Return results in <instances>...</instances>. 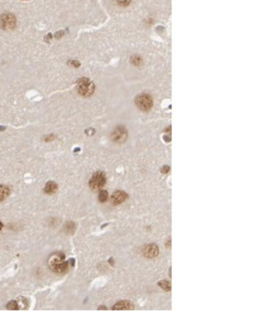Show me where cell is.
<instances>
[{
    "instance_id": "7a4b0ae2",
    "label": "cell",
    "mask_w": 276,
    "mask_h": 311,
    "mask_svg": "<svg viewBox=\"0 0 276 311\" xmlns=\"http://www.w3.org/2000/svg\"><path fill=\"white\" fill-rule=\"evenodd\" d=\"M94 88H95L94 84L89 79L81 78L78 80L77 90L79 94L83 97H90L94 92Z\"/></svg>"
},
{
    "instance_id": "d6986e66",
    "label": "cell",
    "mask_w": 276,
    "mask_h": 311,
    "mask_svg": "<svg viewBox=\"0 0 276 311\" xmlns=\"http://www.w3.org/2000/svg\"><path fill=\"white\" fill-rule=\"evenodd\" d=\"M169 170V167H168V166H165V167H163V168L161 169V171H162L163 173H167Z\"/></svg>"
},
{
    "instance_id": "9c48e42d",
    "label": "cell",
    "mask_w": 276,
    "mask_h": 311,
    "mask_svg": "<svg viewBox=\"0 0 276 311\" xmlns=\"http://www.w3.org/2000/svg\"><path fill=\"white\" fill-rule=\"evenodd\" d=\"M134 309V305L132 303L130 302H126V301H123L117 303L114 307L113 309Z\"/></svg>"
},
{
    "instance_id": "e0dca14e",
    "label": "cell",
    "mask_w": 276,
    "mask_h": 311,
    "mask_svg": "<svg viewBox=\"0 0 276 311\" xmlns=\"http://www.w3.org/2000/svg\"><path fill=\"white\" fill-rule=\"evenodd\" d=\"M63 34H64V32H63V31H59V32H56L54 37H55L57 39H60L61 37L63 36Z\"/></svg>"
},
{
    "instance_id": "3957f363",
    "label": "cell",
    "mask_w": 276,
    "mask_h": 311,
    "mask_svg": "<svg viewBox=\"0 0 276 311\" xmlns=\"http://www.w3.org/2000/svg\"><path fill=\"white\" fill-rule=\"evenodd\" d=\"M106 182V178L103 172L98 171L92 176L89 181V187L93 191H98L103 188Z\"/></svg>"
},
{
    "instance_id": "4fadbf2b",
    "label": "cell",
    "mask_w": 276,
    "mask_h": 311,
    "mask_svg": "<svg viewBox=\"0 0 276 311\" xmlns=\"http://www.w3.org/2000/svg\"><path fill=\"white\" fill-rule=\"evenodd\" d=\"M108 199V192L106 191H100V193H99V200L101 202V203H104L105 201Z\"/></svg>"
},
{
    "instance_id": "5bb4252c",
    "label": "cell",
    "mask_w": 276,
    "mask_h": 311,
    "mask_svg": "<svg viewBox=\"0 0 276 311\" xmlns=\"http://www.w3.org/2000/svg\"><path fill=\"white\" fill-rule=\"evenodd\" d=\"M7 308L8 309H20V307H19V304H18V302H16V301H12V302H10L8 304H7Z\"/></svg>"
},
{
    "instance_id": "ba28073f",
    "label": "cell",
    "mask_w": 276,
    "mask_h": 311,
    "mask_svg": "<svg viewBox=\"0 0 276 311\" xmlns=\"http://www.w3.org/2000/svg\"><path fill=\"white\" fill-rule=\"evenodd\" d=\"M112 137H113V139H114V141H117V142H122V141L125 140V139L126 138V132H125V129H123L122 127H118V128H117V129L114 131Z\"/></svg>"
},
{
    "instance_id": "7c38bea8",
    "label": "cell",
    "mask_w": 276,
    "mask_h": 311,
    "mask_svg": "<svg viewBox=\"0 0 276 311\" xmlns=\"http://www.w3.org/2000/svg\"><path fill=\"white\" fill-rule=\"evenodd\" d=\"M159 286H160L163 289H165L166 291H170L171 290V285H170V283L169 281H166V280H162L158 283Z\"/></svg>"
},
{
    "instance_id": "8fae6325",
    "label": "cell",
    "mask_w": 276,
    "mask_h": 311,
    "mask_svg": "<svg viewBox=\"0 0 276 311\" xmlns=\"http://www.w3.org/2000/svg\"><path fill=\"white\" fill-rule=\"evenodd\" d=\"M10 189L9 187L4 185L0 186V201L5 200L9 196Z\"/></svg>"
},
{
    "instance_id": "ffe728a7",
    "label": "cell",
    "mask_w": 276,
    "mask_h": 311,
    "mask_svg": "<svg viewBox=\"0 0 276 311\" xmlns=\"http://www.w3.org/2000/svg\"><path fill=\"white\" fill-rule=\"evenodd\" d=\"M2 227H3V224H2L1 223V222H0V230H1V229H2Z\"/></svg>"
},
{
    "instance_id": "ac0fdd59",
    "label": "cell",
    "mask_w": 276,
    "mask_h": 311,
    "mask_svg": "<svg viewBox=\"0 0 276 311\" xmlns=\"http://www.w3.org/2000/svg\"><path fill=\"white\" fill-rule=\"evenodd\" d=\"M71 65L73 66V67H79V62H78V61H76V60H73V61H71Z\"/></svg>"
},
{
    "instance_id": "8992f818",
    "label": "cell",
    "mask_w": 276,
    "mask_h": 311,
    "mask_svg": "<svg viewBox=\"0 0 276 311\" xmlns=\"http://www.w3.org/2000/svg\"><path fill=\"white\" fill-rule=\"evenodd\" d=\"M127 198V194L122 191H117L111 196V202L114 205L123 203Z\"/></svg>"
},
{
    "instance_id": "44dd1931",
    "label": "cell",
    "mask_w": 276,
    "mask_h": 311,
    "mask_svg": "<svg viewBox=\"0 0 276 311\" xmlns=\"http://www.w3.org/2000/svg\"><path fill=\"white\" fill-rule=\"evenodd\" d=\"M23 1H26V0H23Z\"/></svg>"
},
{
    "instance_id": "5b68a950",
    "label": "cell",
    "mask_w": 276,
    "mask_h": 311,
    "mask_svg": "<svg viewBox=\"0 0 276 311\" xmlns=\"http://www.w3.org/2000/svg\"><path fill=\"white\" fill-rule=\"evenodd\" d=\"M135 103L140 109L144 111L148 110L152 106L151 98L147 94H141L138 96L135 100Z\"/></svg>"
},
{
    "instance_id": "2e32d148",
    "label": "cell",
    "mask_w": 276,
    "mask_h": 311,
    "mask_svg": "<svg viewBox=\"0 0 276 311\" xmlns=\"http://www.w3.org/2000/svg\"><path fill=\"white\" fill-rule=\"evenodd\" d=\"M117 1H118V2L120 5H122V6H126V5L129 4V2H130V0H117Z\"/></svg>"
},
{
    "instance_id": "6da1fadb",
    "label": "cell",
    "mask_w": 276,
    "mask_h": 311,
    "mask_svg": "<svg viewBox=\"0 0 276 311\" xmlns=\"http://www.w3.org/2000/svg\"><path fill=\"white\" fill-rule=\"evenodd\" d=\"M65 255L61 252L52 254L49 258L48 264L51 271L55 273H64L67 272L69 267V262H66Z\"/></svg>"
},
{
    "instance_id": "277c9868",
    "label": "cell",
    "mask_w": 276,
    "mask_h": 311,
    "mask_svg": "<svg viewBox=\"0 0 276 311\" xmlns=\"http://www.w3.org/2000/svg\"><path fill=\"white\" fill-rule=\"evenodd\" d=\"M0 23L3 29H13L16 24V18L12 13H3L0 17Z\"/></svg>"
},
{
    "instance_id": "9a60e30c",
    "label": "cell",
    "mask_w": 276,
    "mask_h": 311,
    "mask_svg": "<svg viewBox=\"0 0 276 311\" xmlns=\"http://www.w3.org/2000/svg\"><path fill=\"white\" fill-rule=\"evenodd\" d=\"M74 223H72V222H68L67 224H66V230L67 231V232H69V233H73V231H74Z\"/></svg>"
},
{
    "instance_id": "30bf717a",
    "label": "cell",
    "mask_w": 276,
    "mask_h": 311,
    "mask_svg": "<svg viewBox=\"0 0 276 311\" xmlns=\"http://www.w3.org/2000/svg\"><path fill=\"white\" fill-rule=\"evenodd\" d=\"M58 190V185L56 184L54 182H47L46 185L45 186L44 188V191L45 192L48 194H54Z\"/></svg>"
},
{
    "instance_id": "52a82bcc",
    "label": "cell",
    "mask_w": 276,
    "mask_h": 311,
    "mask_svg": "<svg viewBox=\"0 0 276 311\" xmlns=\"http://www.w3.org/2000/svg\"><path fill=\"white\" fill-rule=\"evenodd\" d=\"M159 253V249L156 245L155 244H149L147 245L146 246L144 247L143 254L144 255L147 257V258H154Z\"/></svg>"
}]
</instances>
